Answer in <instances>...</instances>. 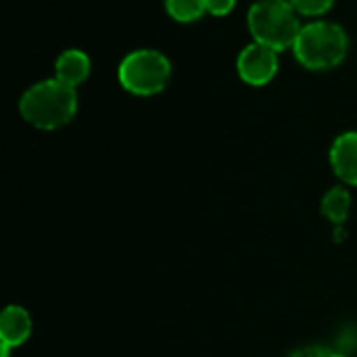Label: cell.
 I'll return each instance as SVG.
<instances>
[{
  "label": "cell",
  "mask_w": 357,
  "mask_h": 357,
  "mask_svg": "<svg viewBox=\"0 0 357 357\" xmlns=\"http://www.w3.org/2000/svg\"><path fill=\"white\" fill-rule=\"evenodd\" d=\"M75 111H77L75 88L65 86L56 77L42 79L29 86L19 100L21 117L29 126L46 132L67 126L75 117Z\"/></svg>",
  "instance_id": "1"
},
{
  "label": "cell",
  "mask_w": 357,
  "mask_h": 357,
  "mask_svg": "<svg viewBox=\"0 0 357 357\" xmlns=\"http://www.w3.org/2000/svg\"><path fill=\"white\" fill-rule=\"evenodd\" d=\"M349 50L347 31L333 21H314L301 27L293 46L295 59L312 71L339 67Z\"/></svg>",
  "instance_id": "2"
},
{
  "label": "cell",
  "mask_w": 357,
  "mask_h": 357,
  "mask_svg": "<svg viewBox=\"0 0 357 357\" xmlns=\"http://www.w3.org/2000/svg\"><path fill=\"white\" fill-rule=\"evenodd\" d=\"M247 25L253 42L276 52L293 48L301 31L299 13L289 0H257L249 8Z\"/></svg>",
  "instance_id": "3"
},
{
  "label": "cell",
  "mask_w": 357,
  "mask_h": 357,
  "mask_svg": "<svg viewBox=\"0 0 357 357\" xmlns=\"http://www.w3.org/2000/svg\"><path fill=\"white\" fill-rule=\"evenodd\" d=\"M117 77L123 90L130 94L153 96L167 86L172 77V63L159 50L140 48L123 56L117 69Z\"/></svg>",
  "instance_id": "4"
},
{
  "label": "cell",
  "mask_w": 357,
  "mask_h": 357,
  "mask_svg": "<svg viewBox=\"0 0 357 357\" xmlns=\"http://www.w3.org/2000/svg\"><path fill=\"white\" fill-rule=\"evenodd\" d=\"M236 71L245 84L266 86L274 79L278 71V52L274 48L253 42L241 50L236 61Z\"/></svg>",
  "instance_id": "5"
},
{
  "label": "cell",
  "mask_w": 357,
  "mask_h": 357,
  "mask_svg": "<svg viewBox=\"0 0 357 357\" xmlns=\"http://www.w3.org/2000/svg\"><path fill=\"white\" fill-rule=\"evenodd\" d=\"M333 172L349 186H357V132L337 136L331 146Z\"/></svg>",
  "instance_id": "6"
},
{
  "label": "cell",
  "mask_w": 357,
  "mask_h": 357,
  "mask_svg": "<svg viewBox=\"0 0 357 357\" xmlns=\"http://www.w3.org/2000/svg\"><path fill=\"white\" fill-rule=\"evenodd\" d=\"M88 75H90V56L84 50L69 48L59 54L54 63V77L59 82L77 90V86H82L88 79Z\"/></svg>",
  "instance_id": "7"
},
{
  "label": "cell",
  "mask_w": 357,
  "mask_h": 357,
  "mask_svg": "<svg viewBox=\"0 0 357 357\" xmlns=\"http://www.w3.org/2000/svg\"><path fill=\"white\" fill-rule=\"evenodd\" d=\"M31 335V318L29 314L19 305L4 307L0 316V345L6 347H19L23 345Z\"/></svg>",
  "instance_id": "8"
},
{
  "label": "cell",
  "mask_w": 357,
  "mask_h": 357,
  "mask_svg": "<svg viewBox=\"0 0 357 357\" xmlns=\"http://www.w3.org/2000/svg\"><path fill=\"white\" fill-rule=\"evenodd\" d=\"M349 209H351V195L347 188L343 186H335L331 188L324 199H322V213L324 218H328L335 226H343L349 218Z\"/></svg>",
  "instance_id": "9"
},
{
  "label": "cell",
  "mask_w": 357,
  "mask_h": 357,
  "mask_svg": "<svg viewBox=\"0 0 357 357\" xmlns=\"http://www.w3.org/2000/svg\"><path fill=\"white\" fill-rule=\"evenodd\" d=\"M167 15L180 23H192L207 13V0H165Z\"/></svg>",
  "instance_id": "10"
},
{
  "label": "cell",
  "mask_w": 357,
  "mask_h": 357,
  "mask_svg": "<svg viewBox=\"0 0 357 357\" xmlns=\"http://www.w3.org/2000/svg\"><path fill=\"white\" fill-rule=\"evenodd\" d=\"M289 2L299 15H305V17H320L328 13L335 4V0H289Z\"/></svg>",
  "instance_id": "11"
},
{
  "label": "cell",
  "mask_w": 357,
  "mask_h": 357,
  "mask_svg": "<svg viewBox=\"0 0 357 357\" xmlns=\"http://www.w3.org/2000/svg\"><path fill=\"white\" fill-rule=\"evenodd\" d=\"M236 0H207V13L215 17H226L234 8Z\"/></svg>",
  "instance_id": "12"
},
{
  "label": "cell",
  "mask_w": 357,
  "mask_h": 357,
  "mask_svg": "<svg viewBox=\"0 0 357 357\" xmlns=\"http://www.w3.org/2000/svg\"><path fill=\"white\" fill-rule=\"evenodd\" d=\"M335 351H328L326 347H318V345H310V347H301L295 349L289 357H333Z\"/></svg>",
  "instance_id": "13"
}]
</instances>
